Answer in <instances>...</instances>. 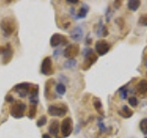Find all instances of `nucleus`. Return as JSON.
Segmentation results:
<instances>
[{
    "label": "nucleus",
    "mask_w": 147,
    "mask_h": 138,
    "mask_svg": "<svg viewBox=\"0 0 147 138\" xmlns=\"http://www.w3.org/2000/svg\"><path fill=\"white\" fill-rule=\"evenodd\" d=\"M16 21L13 18L11 17H7L5 18L2 20V21L0 22V28L3 31V33L5 36H9L11 35L16 30Z\"/></svg>",
    "instance_id": "obj_1"
},
{
    "label": "nucleus",
    "mask_w": 147,
    "mask_h": 138,
    "mask_svg": "<svg viewBox=\"0 0 147 138\" xmlns=\"http://www.w3.org/2000/svg\"><path fill=\"white\" fill-rule=\"evenodd\" d=\"M83 55H84V57H85V61H84V64H83V69H84V70H87V69L90 68L96 62L98 55H96L93 50L88 49V48H86L83 51Z\"/></svg>",
    "instance_id": "obj_2"
},
{
    "label": "nucleus",
    "mask_w": 147,
    "mask_h": 138,
    "mask_svg": "<svg viewBox=\"0 0 147 138\" xmlns=\"http://www.w3.org/2000/svg\"><path fill=\"white\" fill-rule=\"evenodd\" d=\"M26 104L20 102V101H17L14 103L10 108V114L11 116L16 119H20L24 116V112L26 110Z\"/></svg>",
    "instance_id": "obj_3"
},
{
    "label": "nucleus",
    "mask_w": 147,
    "mask_h": 138,
    "mask_svg": "<svg viewBox=\"0 0 147 138\" xmlns=\"http://www.w3.org/2000/svg\"><path fill=\"white\" fill-rule=\"evenodd\" d=\"M67 112V107L64 105H51L48 108V113L51 116L63 117Z\"/></svg>",
    "instance_id": "obj_4"
},
{
    "label": "nucleus",
    "mask_w": 147,
    "mask_h": 138,
    "mask_svg": "<svg viewBox=\"0 0 147 138\" xmlns=\"http://www.w3.org/2000/svg\"><path fill=\"white\" fill-rule=\"evenodd\" d=\"M40 73L45 76H51L53 74V62H52V58L50 56H47L43 59L42 63H41V66H40Z\"/></svg>",
    "instance_id": "obj_5"
},
{
    "label": "nucleus",
    "mask_w": 147,
    "mask_h": 138,
    "mask_svg": "<svg viewBox=\"0 0 147 138\" xmlns=\"http://www.w3.org/2000/svg\"><path fill=\"white\" fill-rule=\"evenodd\" d=\"M68 43V41L65 36L59 33H54L50 40V44L52 47L55 48L58 47L59 45H66Z\"/></svg>",
    "instance_id": "obj_6"
},
{
    "label": "nucleus",
    "mask_w": 147,
    "mask_h": 138,
    "mask_svg": "<svg viewBox=\"0 0 147 138\" xmlns=\"http://www.w3.org/2000/svg\"><path fill=\"white\" fill-rule=\"evenodd\" d=\"M95 49H96V52L98 53V55H100V56H103V55H105L109 51L110 46H109V43L107 41L99 40V41H98L96 43Z\"/></svg>",
    "instance_id": "obj_7"
},
{
    "label": "nucleus",
    "mask_w": 147,
    "mask_h": 138,
    "mask_svg": "<svg viewBox=\"0 0 147 138\" xmlns=\"http://www.w3.org/2000/svg\"><path fill=\"white\" fill-rule=\"evenodd\" d=\"M31 84L30 83H20L14 87V90H16L20 98H25L30 91Z\"/></svg>",
    "instance_id": "obj_8"
},
{
    "label": "nucleus",
    "mask_w": 147,
    "mask_h": 138,
    "mask_svg": "<svg viewBox=\"0 0 147 138\" xmlns=\"http://www.w3.org/2000/svg\"><path fill=\"white\" fill-rule=\"evenodd\" d=\"M79 53V46L77 44H69L63 50V56L68 59H74Z\"/></svg>",
    "instance_id": "obj_9"
},
{
    "label": "nucleus",
    "mask_w": 147,
    "mask_h": 138,
    "mask_svg": "<svg viewBox=\"0 0 147 138\" xmlns=\"http://www.w3.org/2000/svg\"><path fill=\"white\" fill-rule=\"evenodd\" d=\"M61 131L63 137H68L72 133V119L70 117H67L63 119L61 125Z\"/></svg>",
    "instance_id": "obj_10"
},
{
    "label": "nucleus",
    "mask_w": 147,
    "mask_h": 138,
    "mask_svg": "<svg viewBox=\"0 0 147 138\" xmlns=\"http://www.w3.org/2000/svg\"><path fill=\"white\" fill-rule=\"evenodd\" d=\"M0 53L3 56V64H7L12 58V50L10 47V44H7L6 47H1L0 49Z\"/></svg>",
    "instance_id": "obj_11"
},
{
    "label": "nucleus",
    "mask_w": 147,
    "mask_h": 138,
    "mask_svg": "<svg viewBox=\"0 0 147 138\" xmlns=\"http://www.w3.org/2000/svg\"><path fill=\"white\" fill-rule=\"evenodd\" d=\"M135 91L139 95H144L147 93V80L142 79L135 87Z\"/></svg>",
    "instance_id": "obj_12"
},
{
    "label": "nucleus",
    "mask_w": 147,
    "mask_h": 138,
    "mask_svg": "<svg viewBox=\"0 0 147 138\" xmlns=\"http://www.w3.org/2000/svg\"><path fill=\"white\" fill-rule=\"evenodd\" d=\"M71 38L76 41H79L82 40L83 38V30L81 29L80 27H76L75 29H74L72 31H71Z\"/></svg>",
    "instance_id": "obj_13"
},
{
    "label": "nucleus",
    "mask_w": 147,
    "mask_h": 138,
    "mask_svg": "<svg viewBox=\"0 0 147 138\" xmlns=\"http://www.w3.org/2000/svg\"><path fill=\"white\" fill-rule=\"evenodd\" d=\"M49 133L53 136H57L59 133V122L56 120H53L49 125Z\"/></svg>",
    "instance_id": "obj_14"
},
{
    "label": "nucleus",
    "mask_w": 147,
    "mask_h": 138,
    "mask_svg": "<svg viewBox=\"0 0 147 138\" xmlns=\"http://www.w3.org/2000/svg\"><path fill=\"white\" fill-rule=\"evenodd\" d=\"M87 12H88V7H87V6L86 4H83V6L80 7V9L78 10V12L76 14H75V15H73L74 17H75L76 20H79V18H84L86 17V14Z\"/></svg>",
    "instance_id": "obj_15"
},
{
    "label": "nucleus",
    "mask_w": 147,
    "mask_h": 138,
    "mask_svg": "<svg viewBox=\"0 0 147 138\" xmlns=\"http://www.w3.org/2000/svg\"><path fill=\"white\" fill-rule=\"evenodd\" d=\"M119 114L121 115V117L125 118V119H128V118H130V117L132 116L133 112H132V110L130 108L128 107V106L124 105V106H122L121 110H119Z\"/></svg>",
    "instance_id": "obj_16"
},
{
    "label": "nucleus",
    "mask_w": 147,
    "mask_h": 138,
    "mask_svg": "<svg viewBox=\"0 0 147 138\" xmlns=\"http://www.w3.org/2000/svg\"><path fill=\"white\" fill-rule=\"evenodd\" d=\"M128 8L131 11H137L138 8L141 6V1H138V0H130L128 1Z\"/></svg>",
    "instance_id": "obj_17"
},
{
    "label": "nucleus",
    "mask_w": 147,
    "mask_h": 138,
    "mask_svg": "<svg viewBox=\"0 0 147 138\" xmlns=\"http://www.w3.org/2000/svg\"><path fill=\"white\" fill-rule=\"evenodd\" d=\"M109 34V31H108V29L107 27L105 25H103L101 21L99 22V26L98 28V30H96V35L98 36H102V37H106L108 36Z\"/></svg>",
    "instance_id": "obj_18"
},
{
    "label": "nucleus",
    "mask_w": 147,
    "mask_h": 138,
    "mask_svg": "<svg viewBox=\"0 0 147 138\" xmlns=\"http://www.w3.org/2000/svg\"><path fill=\"white\" fill-rule=\"evenodd\" d=\"M94 107L96 109V110L98 112L99 114L103 115V106H102V103H101V101L98 99H95L94 100Z\"/></svg>",
    "instance_id": "obj_19"
},
{
    "label": "nucleus",
    "mask_w": 147,
    "mask_h": 138,
    "mask_svg": "<svg viewBox=\"0 0 147 138\" xmlns=\"http://www.w3.org/2000/svg\"><path fill=\"white\" fill-rule=\"evenodd\" d=\"M139 127H140L141 132L144 133V135H147V118H144L140 122Z\"/></svg>",
    "instance_id": "obj_20"
},
{
    "label": "nucleus",
    "mask_w": 147,
    "mask_h": 138,
    "mask_svg": "<svg viewBox=\"0 0 147 138\" xmlns=\"http://www.w3.org/2000/svg\"><path fill=\"white\" fill-rule=\"evenodd\" d=\"M66 91V87L63 83H59L56 85V92L59 95H63Z\"/></svg>",
    "instance_id": "obj_21"
},
{
    "label": "nucleus",
    "mask_w": 147,
    "mask_h": 138,
    "mask_svg": "<svg viewBox=\"0 0 147 138\" xmlns=\"http://www.w3.org/2000/svg\"><path fill=\"white\" fill-rule=\"evenodd\" d=\"M138 24L141 26L146 27L147 26V14H142L138 20Z\"/></svg>",
    "instance_id": "obj_22"
},
{
    "label": "nucleus",
    "mask_w": 147,
    "mask_h": 138,
    "mask_svg": "<svg viewBox=\"0 0 147 138\" xmlns=\"http://www.w3.org/2000/svg\"><path fill=\"white\" fill-rule=\"evenodd\" d=\"M36 110H37V107L36 105H31L30 108V112H29V114H28V117L30 119H33L36 115Z\"/></svg>",
    "instance_id": "obj_23"
},
{
    "label": "nucleus",
    "mask_w": 147,
    "mask_h": 138,
    "mask_svg": "<svg viewBox=\"0 0 147 138\" xmlns=\"http://www.w3.org/2000/svg\"><path fill=\"white\" fill-rule=\"evenodd\" d=\"M76 64V61L75 59H69L68 61H66L64 63V67L66 68H72Z\"/></svg>",
    "instance_id": "obj_24"
},
{
    "label": "nucleus",
    "mask_w": 147,
    "mask_h": 138,
    "mask_svg": "<svg viewBox=\"0 0 147 138\" xmlns=\"http://www.w3.org/2000/svg\"><path fill=\"white\" fill-rule=\"evenodd\" d=\"M46 122H47V118H46V116H41L38 120V122H37V126H38V127H42L43 125H45Z\"/></svg>",
    "instance_id": "obj_25"
},
{
    "label": "nucleus",
    "mask_w": 147,
    "mask_h": 138,
    "mask_svg": "<svg viewBox=\"0 0 147 138\" xmlns=\"http://www.w3.org/2000/svg\"><path fill=\"white\" fill-rule=\"evenodd\" d=\"M128 101H129V104H130L133 108L136 107V106L138 105V103H139V101H138L137 98H135V97H131V98L128 99Z\"/></svg>",
    "instance_id": "obj_26"
},
{
    "label": "nucleus",
    "mask_w": 147,
    "mask_h": 138,
    "mask_svg": "<svg viewBox=\"0 0 147 138\" xmlns=\"http://www.w3.org/2000/svg\"><path fill=\"white\" fill-rule=\"evenodd\" d=\"M119 95H121V99H125L127 98V94H128V90L125 89V87H121V89H119Z\"/></svg>",
    "instance_id": "obj_27"
},
{
    "label": "nucleus",
    "mask_w": 147,
    "mask_h": 138,
    "mask_svg": "<svg viewBox=\"0 0 147 138\" xmlns=\"http://www.w3.org/2000/svg\"><path fill=\"white\" fill-rule=\"evenodd\" d=\"M98 127H99V130L101 133H105L107 132V127L105 126V124L102 121H99L98 122Z\"/></svg>",
    "instance_id": "obj_28"
},
{
    "label": "nucleus",
    "mask_w": 147,
    "mask_h": 138,
    "mask_svg": "<svg viewBox=\"0 0 147 138\" xmlns=\"http://www.w3.org/2000/svg\"><path fill=\"white\" fill-rule=\"evenodd\" d=\"M6 100L7 101V102L9 103H12L14 101V97L12 95H7L6 96Z\"/></svg>",
    "instance_id": "obj_29"
},
{
    "label": "nucleus",
    "mask_w": 147,
    "mask_h": 138,
    "mask_svg": "<svg viewBox=\"0 0 147 138\" xmlns=\"http://www.w3.org/2000/svg\"><path fill=\"white\" fill-rule=\"evenodd\" d=\"M66 2L69 3V4H77L79 1H77V0H76V1H73V0H72V1H70V0H67Z\"/></svg>",
    "instance_id": "obj_30"
},
{
    "label": "nucleus",
    "mask_w": 147,
    "mask_h": 138,
    "mask_svg": "<svg viewBox=\"0 0 147 138\" xmlns=\"http://www.w3.org/2000/svg\"><path fill=\"white\" fill-rule=\"evenodd\" d=\"M42 138H51V137L49 136V135H47V133H44L42 135Z\"/></svg>",
    "instance_id": "obj_31"
},
{
    "label": "nucleus",
    "mask_w": 147,
    "mask_h": 138,
    "mask_svg": "<svg viewBox=\"0 0 147 138\" xmlns=\"http://www.w3.org/2000/svg\"><path fill=\"white\" fill-rule=\"evenodd\" d=\"M145 66H146V68H147V60H146V62H145Z\"/></svg>",
    "instance_id": "obj_32"
},
{
    "label": "nucleus",
    "mask_w": 147,
    "mask_h": 138,
    "mask_svg": "<svg viewBox=\"0 0 147 138\" xmlns=\"http://www.w3.org/2000/svg\"><path fill=\"white\" fill-rule=\"evenodd\" d=\"M131 138H135V137H131Z\"/></svg>",
    "instance_id": "obj_33"
},
{
    "label": "nucleus",
    "mask_w": 147,
    "mask_h": 138,
    "mask_svg": "<svg viewBox=\"0 0 147 138\" xmlns=\"http://www.w3.org/2000/svg\"><path fill=\"white\" fill-rule=\"evenodd\" d=\"M144 138H147V136H145V137H144Z\"/></svg>",
    "instance_id": "obj_34"
},
{
    "label": "nucleus",
    "mask_w": 147,
    "mask_h": 138,
    "mask_svg": "<svg viewBox=\"0 0 147 138\" xmlns=\"http://www.w3.org/2000/svg\"><path fill=\"white\" fill-rule=\"evenodd\" d=\"M146 76H147V73H146Z\"/></svg>",
    "instance_id": "obj_35"
}]
</instances>
